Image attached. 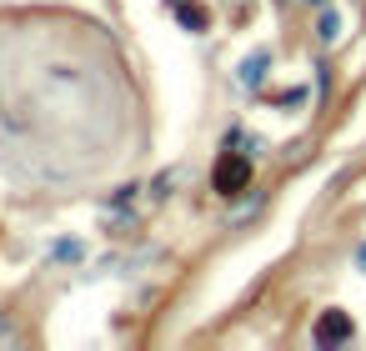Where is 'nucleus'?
<instances>
[{"label":"nucleus","mask_w":366,"mask_h":351,"mask_svg":"<svg viewBox=\"0 0 366 351\" xmlns=\"http://www.w3.org/2000/svg\"><path fill=\"white\" fill-rule=\"evenodd\" d=\"M211 186H216L221 196H241L246 186H251V156H241V151L226 146V156L216 161V176H211Z\"/></svg>","instance_id":"f257e3e1"},{"label":"nucleus","mask_w":366,"mask_h":351,"mask_svg":"<svg viewBox=\"0 0 366 351\" xmlns=\"http://www.w3.org/2000/svg\"><path fill=\"white\" fill-rule=\"evenodd\" d=\"M316 341H321V346L351 341V316H347V312H326V316L316 321Z\"/></svg>","instance_id":"f03ea898"},{"label":"nucleus","mask_w":366,"mask_h":351,"mask_svg":"<svg viewBox=\"0 0 366 351\" xmlns=\"http://www.w3.org/2000/svg\"><path fill=\"white\" fill-rule=\"evenodd\" d=\"M266 66H271V51H266V46H261V51H251V55L241 60V86L256 91V86L266 80Z\"/></svg>","instance_id":"7ed1b4c3"},{"label":"nucleus","mask_w":366,"mask_h":351,"mask_svg":"<svg viewBox=\"0 0 366 351\" xmlns=\"http://www.w3.org/2000/svg\"><path fill=\"white\" fill-rule=\"evenodd\" d=\"M176 15H181V26L186 30H206V6H196V0H191V6H186V0H181V6H176Z\"/></svg>","instance_id":"20e7f679"},{"label":"nucleus","mask_w":366,"mask_h":351,"mask_svg":"<svg viewBox=\"0 0 366 351\" xmlns=\"http://www.w3.org/2000/svg\"><path fill=\"white\" fill-rule=\"evenodd\" d=\"M316 35L326 40V46H331V40L341 35V20H336V10H321V20H316Z\"/></svg>","instance_id":"39448f33"},{"label":"nucleus","mask_w":366,"mask_h":351,"mask_svg":"<svg viewBox=\"0 0 366 351\" xmlns=\"http://www.w3.org/2000/svg\"><path fill=\"white\" fill-rule=\"evenodd\" d=\"M80 256H85L80 241H60V246H55V261H80Z\"/></svg>","instance_id":"423d86ee"},{"label":"nucleus","mask_w":366,"mask_h":351,"mask_svg":"<svg viewBox=\"0 0 366 351\" xmlns=\"http://www.w3.org/2000/svg\"><path fill=\"white\" fill-rule=\"evenodd\" d=\"M356 266H361V271H366V241L356 246Z\"/></svg>","instance_id":"0eeeda50"},{"label":"nucleus","mask_w":366,"mask_h":351,"mask_svg":"<svg viewBox=\"0 0 366 351\" xmlns=\"http://www.w3.org/2000/svg\"><path fill=\"white\" fill-rule=\"evenodd\" d=\"M0 341H10V326H6V321H0Z\"/></svg>","instance_id":"6e6552de"},{"label":"nucleus","mask_w":366,"mask_h":351,"mask_svg":"<svg viewBox=\"0 0 366 351\" xmlns=\"http://www.w3.org/2000/svg\"><path fill=\"white\" fill-rule=\"evenodd\" d=\"M306 6H326V0H306Z\"/></svg>","instance_id":"1a4fd4ad"}]
</instances>
